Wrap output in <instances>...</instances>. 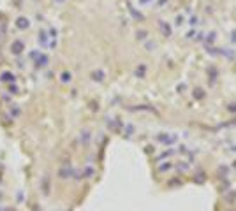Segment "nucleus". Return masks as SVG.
Returning a JSON list of instances; mask_svg holds the SVG:
<instances>
[{
	"label": "nucleus",
	"instance_id": "nucleus-5",
	"mask_svg": "<svg viewBox=\"0 0 236 211\" xmlns=\"http://www.w3.org/2000/svg\"><path fill=\"white\" fill-rule=\"evenodd\" d=\"M39 42L42 44V46H46V44H48V33H46V32H41V33H39Z\"/></svg>",
	"mask_w": 236,
	"mask_h": 211
},
{
	"label": "nucleus",
	"instance_id": "nucleus-3",
	"mask_svg": "<svg viewBox=\"0 0 236 211\" xmlns=\"http://www.w3.org/2000/svg\"><path fill=\"white\" fill-rule=\"evenodd\" d=\"M48 64V56H46V55H39L37 56V67H44V65Z\"/></svg>",
	"mask_w": 236,
	"mask_h": 211
},
{
	"label": "nucleus",
	"instance_id": "nucleus-2",
	"mask_svg": "<svg viewBox=\"0 0 236 211\" xmlns=\"http://www.w3.org/2000/svg\"><path fill=\"white\" fill-rule=\"evenodd\" d=\"M16 27L21 28V30H25V28L30 27V21H28L27 18H18V20H16Z\"/></svg>",
	"mask_w": 236,
	"mask_h": 211
},
{
	"label": "nucleus",
	"instance_id": "nucleus-8",
	"mask_svg": "<svg viewBox=\"0 0 236 211\" xmlns=\"http://www.w3.org/2000/svg\"><path fill=\"white\" fill-rule=\"evenodd\" d=\"M9 92L14 93V92H18V88H16V86H9Z\"/></svg>",
	"mask_w": 236,
	"mask_h": 211
},
{
	"label": "nucleus",
	"instance_id": "nucleus-4",
	"mask_svg": "<svg viewBox=\"0 0 236 211\" xmlns=\"http://www.w3.org/2000/svg\"><path fill=\"white\" fill-rule=\"evenodd\" d=\"M0 81H4V83L14 81V76H12L11 72H4V74H2V76H0Z\"/></svg>",
	"mask_w": 236,
	"mask_h": 211
},
{
	"label": "nucleus",
	"instance_id": "nucleus-7",
	"mask_svg": "<svg viewBox=\"0 0 236 211\" xmlns=\"http://www.w3.org/2000/svg\"><path fill=\"white\" fill-rule=\"evenodd\" d=\"M102 76H104L102 72H93V79H97V81H100V79H102Z\"/></svg>",
	"mask_w": 236,
	"mask_h": 211
},
{
	"label": "nucleus",
	"instance_id": "nucleus-9",
	"mask_svg": "<svg viewBox=\"0 0 236 211\" xmlns=\"http://www.w3.org/2000/svg\"><path fill=\"white\" fill-rule=\"evenodd\" d=\"M55 2H58V4H62V2H64V0H55Z\"/></svg>",
	"mask_w": 236,
	"mask_h": 211
},
{
	"label": "nucleus",
	"instance_id": "nucleus-6",
	"mask_svg": "<svg viewBox=\"0 0 236 211\" xmlns=\"http://www.w3.org/2000/svg\"><path fill=\"white\" fill-rule=\"evenodd\" d=\"M62 81H64V83L71 81V74H69V72H64V74H62Z\"/></svg>",
	"mask_w": 236,
	"mask_h": 211
},
{
	"label": "nucleus",
	"instance_id": "nucleus-1",
	"mask_svg": "<svg viewBox=\"0 0 236 211\" xmlns=\"http://www.w3.org/2000/svg\"><path fill=\"white\" fill-rule=\"evenodd\" d=\"M23 48H25V46H23V42L21 41H14V42H12V46H11V49H12V53H16V55H20L23 51Z\"/></svg>",
	"mask_w": 236,
	"mask_h": 211
}]
</instances>
